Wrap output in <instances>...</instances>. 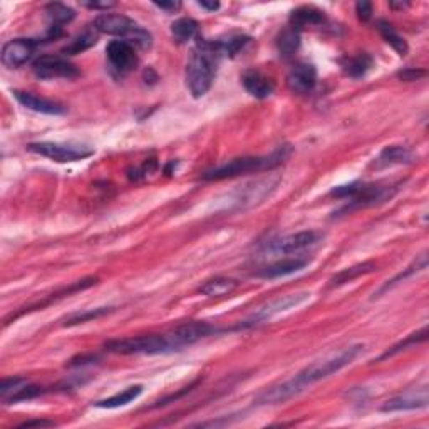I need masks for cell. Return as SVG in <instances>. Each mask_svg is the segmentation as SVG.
I'll use <instances>...</instances> for the list:
<instances>
[{
    "instance_id": "obj_28",
    "label": "cell",
    "mask_w": 429,
    "mask_h": 429,
    "mask_svg": "<svg viewBox=\"0 0 429 429\" xmlns=\"http://www.w3.org/2000/svg\"><path fill=\"white\" fill-rule=\"evenodd\" d=\"M198 34V22L189 17H181L171 24V36L178 44H187Z\"/></svg>"
},
{
    "instance_id": "obj_43",
    "label": "cell",
    "mask_w": 429,
    "mask_h": 429,
    "mask_svg": "<svg viewBox=\"0 0 429 429\" xmlns=\"http://www.w3.org/2000/svg\"><path fill=\"white\" fill-rule=\"evenodd\" d=\"M198 6L201 7V9H206L210 12H214L220 9V2H205V0H201V2H198Z\"/></svg>"
},
{
    "instance_id": "obj_7",
    "label": "cell",
    "mask_w": 429,
    "mask_h": 429,
    "mask_svg": "<svg viewBox=\"0 0 429 429\" xmlns=\"http://www.w3.org/2000/svg\"><path fill=\"white\" fill-rule=\"evenodd\" d=\"M27 151L56 161V163H74V161L86 159L94 155V151L91 150V148L72 146V144H61V143H49V141L31 143L27 146Z\"/></svg>"
},
{
    "instance_id": "obj_15",
    "label": "cell",
    "mask_w": 429,
    "mask_h": 429,
    "mask_svg": "<svg viewBox=\"0 0 429 429\" xmlns=\"http://www.w3.org/2000/svg\"><path fill=\"white\" fill-rule=\"evenodd\" d=\"M302 391L299 389V386L295 384L294 379H288V381L279 382L267 389H263L257 398H255V404L258 406H274V404H282L290 401L292 398L299 396Z\"/></svg>"
},
{
    "instance_id": "obj_39",
    "label": "cell",
    "mask_w": 429,
    "mask_h": 429,
    "mask_svg": "<svg viewBox=\"0 0 429 429\" xmlns=\"http://www.w3.org/2000/svg\"><path fill=\"white\" fill-rule=\"evenodd\" d=\"M356 14L361 20H369L373 17V3L370 2H357L356 3Z\"/></svg>"
},
{
    "instance_id": "obj_19",
    "label": "cell",
    "mask_w": 429,
    "mask_h": 429,
    "mask_svg": "<svg viewBox=\"0 0 429 429\" xmlns=\"http://www.w3.org/2000/svg\"><path fill=\"white\" fill-rule=\"evenodd\" d=\"M311 263V260L305 257H295V258H283L279 260V262L272 263V265H267L265 268L257 272V277L260 279H280V277H287V275L295 274V272L304 270L305 267Z\"/></svg>"
},
{
    "instance_id": "obj_23",
    "label": "cell",
    "mask_w": 429,
    "mask_h": 429,
    "mask_svg": "<svg viewBox=\"0 0 429 429\" xmlns=\"http://www.w3.org/2000/svg\"><path fill=\"white\" fill-rule=\"evenodd\" d=\"M141 394H143L141 384L130 386V387H126L123 393H118V394L111 396V398L102 399V401H98L96 407H101V410H116V407L127 406L130 403L136 401V399H138Z\"/></svg>"
},
{
    "instance_id": "obj_5",
    "label": "cell",
    "mask_w": 429,
    "mask_h": 429,
    "mask_svg": "<svg viewBox=\"0 0 429 429\" xmlns=\"http://www.w3.org/2000/svg\"><path fill=\"white\" fill-rule=\"evenodd\" d=\"M107 352L119 354V356H133V354H168L175 352L170 336L168 334H151V336L125 337V339H113L104 344Z\"/></svg>"
},
{
    "instance_id": "obj_11",
    "label": "cell",
    "mask_w": 429,
    "mask_h": 429,
    "mask_svg": "<svg viewBox=\"0 0 429 429\" xmlns=\"http://www.w3.org/2000/svg\"><path fill=\"white\" fill-rule=\"evenodd\" d=\"M111 68L119 74H130L138 68V56L134 47L126 40H111L106 47Z\"/></svg>"
},
{
    "instance_id": "obj_18",
    "label": "cell",
    "mask_w": 429,
    "mask_h": 429,
    "mask_svg": "<svg viewBox=\"0 0 429 429\" xmlns=\"http://www.w3.org/2000/svg\"><path fill=\"white\" fill-rule=\"evenodd\" d=\"M242 84L243 88L247 89V93L257 99L270 98L275 91L274 79H270V77L260 71H255V69H250V71L243 72Z\"/></svg>"
},
{
    "instance_id": "obj_32",
    "label": "cell",
    "mask_w": 429,
    "mask_h": 429,
    "mask_svg": "<svg viewBox=\"0 0 429 429\" xmlns=\"http://www.w3.org/2000/svg\"><path fill=\"white\" fill-rule=\"evenodd\" d=\"M113 312V307H99V309H88V311H82V312H76L72 313V315H69L68 319H65L64 325L65 327H71V325H77V324H84V322L89 320H96L99 317L106 315V313Z\"/></svg>"
},
{
    "instance_id": "obj_1",
    "label": "cell",
    "mask_w": 429,
    "mask_h": 429,
    "mask_svg": "<svg viewBox=\"0 0 429 429\" xmlns=\"http://www.w3.org/2000/svg\"><path fill=\"white\" fill-rule=\"evenodd\" d=\"M224 51L220 44L198 39L187 64V86L193 98H203L212 89Z\"/></svg>"
},
{
    "instance_id": "obj_37",
    "label": "cell",
    "mask_w": 429,
    "mask_h": 429,
    "mask_svg": "<svg viewBox=\"0 0 429 429\" xmlns=\"http://www.w3.org/2000/svg\"><path fill=\"white\" fill-rule=\"evenodd\" d=\"M274 187H275V183H270V180H267V181H258V183H254L255 192H270V189L274 188ZM243 189H245V192H249V196H247L245 200H243V203H247V201H250V203H254V201L257 200V198L254 196V189L249 188V187H245Z\"/></svg>"
},
{
    "instance_id": "obj_36",
    "label": "cell",
    "mask_w": 429,
    "mask_h": 429,
    "mask_svg": "<svg viewBox=\"0 0 429 429\" xmlns=\"http://www.w3.org/2000/svg\"><path fill=\"white\" fill-rule=\"evenodd\" d=\"M40 394H42V387L26 384L24 387H20L17 393L12 396L10 399H7V403L15 404V403H20V401H31V399H34Z\"/></svg>"
},
{
    "instance_id": "obj_40",
    "label": "cell",
    "mask_w": 429,
    "mask_h": 429,
    "mask_svg": "<svg viewBox=\"0 0 429 429\" xmlns=\"http://www.w3.org/2000/svg\"><path fill=\"white\" fill-rule=\"evenodd\" d=\"M51 426H56V423L54 421H47V419H34V421H26V423L19 424L20 429L24 428H51Z\"/></svg>"
},
{
    "instance_id": "obj_8",
    "label": "cell",
    "mask_w": 429,
    "mask_h": 429,
    "mask_svg": "<svg viewBox=\"0 0 429 429\" xmlns=\"http://www.w3.org/2000/svg\"><path fill=\"white\" fill-rule=\"evenodd\" d=\"M32 72L39 79H76L79 69L63 56H40L32 63Z\"/></svg>"
},
{
    "instance_id": "obj_13",
    "label": "cell",
    "mask_w": 429,
    "mask_h": 429,
    "mask_svg": "<svg viewBox=\"0 0 429 429\" xmlns=\"http://www.w3.org/2000/svg\"><path fill=\"white\" fill-rule=\"evenodd\" d=\"M37 42L34 39H14L2 47V64L7 69H19L27 63L36 52Z\"/></svg>"
},
{
    "instance_id": "obj_12",
    "label": "cell",
    "mask_w": 429,
    "mask_h": 429,
    "mask_svg": "<svg viewBox=\"0 0 429 429\" xmlns=\"http://www.w3.org/2000/svg\"><path fill=\"white\" fill-rule=\"evenodd\" d=\"M320 240V235L312 230L307 232H299L294 235H287V237L279 238V240L270 242V245H267V251L275 255H288V254H297V251H302L305 249H311Z\"/></svg>"
},
{
    "instance_id": "obj_25",
    "label": "cell",
    "mask_w": 429,
    "mask_h": 429,
    "mask_svg": "<svg viewBox=\"0 0 429 429\" xmlns=\"http://www.w3.org/2000/svg\"><path fill=\"white\" fill-rule=\"evenodd\" d=\"M238 287V282L228 277H214L206 280L203 286L200 287V294L206 297H224L230 295L235 288Z\"/></svg>"
},
{
    "instance_id": "obj_6",
    "label": "cell",
    "mask_w": 429,
    "mask_h": 429,
    "mask_svg": "<svg viewBox=\"0 0 429 429\" xmlns=\"http://www.w3.org/2000/svg\"><path fill=\"white\" fill-rule=\"evenodd\" d=\"M396 187H381V185H364L352 183L349 187H339L332 189L331 195L337 198H350V205L361 208V206H374L384 203L394 195Z\"/></svg>"
},
{
    "instance_id": "obj_38",
    "label": "cell",
    "mask_w": 429,
    "mask_h": 429,
    "mask_svg": "<svg viewBox=\"0 0 429 429\" xmlns=\"http://www.w3.org/2000/svg\"><path fill=\"white\" fill-rule=\"evenodd\" d=\"M424 76H426V71H424V69H404V71L398 74L399 79L407 81V82L418 81L419 77H424Z\"/></svg>"
},
{
    "instance_id": "obj_10",
    "label": "cell",
    "mask_w": 429,
    "mask_h": 429,
    "mask_svg": "<svg viewBox=\"0 0 429 429\" xmlns=\"http://www.w3.org/2000/svg\"><path fill=\"white\" fill-rule=\"evenodd\" d=\"M311 297V294H294V295H287L283 297V299H277L274 300V302H270L265 307H262L257 313H254V315L250 317V319H247L245 322H242L238 327H235L237 331H240V329L245 327H254V325L262 324V322L270 320L272 317L279 315V313L288 311V309H295L299 307L300 304H304L305 300Z\"/></svg>"
},
{
    "instance_id": "obj_29",
    "label": "cell",
    "mask_w": 429,
    "mask_h": 429,
    "mask_svg": "<svg viewBox=\"0 0 429 429\" xmlns=\"http://www.w3.org/2000/svg\"><path fill=\"white\" fill-rule=\"evenodd\" d=\"M98 42V34L96 31H86L81 36H77L76 39H72L65 47H63L61 54L63 56H77V54L88 51V49L96 45Z\"/></svg>"
},
{
    "instance_id": "obj_9",
    "label": "cell",
    "mask_w": 429,
    "mask_h": 429,
    "mask_svg": "<svg viewBox=\"0 0 429 429\" xmlns=\"http://www.w3.org/2000/svg\"><path fill=\"white\" fill-rule=\"evenodd\" d=\"M217 327L212 324H206V322H187V324L178 325L176 329H173L171 332H168V336H170L171 344L175 350H181L183 348H187V345L195 344V342L205 339V337L213 336V334H218Z\"/></svg>"
},
{
    "instance_id": "obj_44",
    "label": "cell",
    "mask_w": 429,
    "mask_h": 429,
    "mask_svg": "<svg viewBox=\"0 0 429 429\" xmlns=\"http://www.w3.org/2000/svg\"><path fill=\"white\" fill-rule=\"evenodd\" d=\"M406 6H407V3H391V7H401V9Z\"/></svg>"
},
{
    "instance_id": "obj_20",
    "label": "cell",
    "mask_w": 429,
    "mask_h": 429,
    "mask_svg": "<svg viewBox=\"0 0 429 429\" xmlns=\"http://www.w3.org/2000/svg\"><path fill=\"white\" fill-rule=\"evenodd\" d=\"M325 22V15L324 12L315 9L312 6H302L297 7L295 10H292L290 14V27L300 29L304 27H313V26H320V24Z\"/></svg>"
},
{
    "instance_id": "obj_33",
    "label": "cell",
    "mask_w": 429,
    "mask_h": 429,
    "mask_svg": "<svg viewBox=\"0 0 429 429\" xmlns=\"http://www.w3.org/2000/svg\"><path fill=\"white\" fill-rule=\"evenodd\" d=\"M426 339H428V327H426V325H424V327L421 329L419 332L411 334V336L407 337V339L401 341V342H399V344L393 345V348H391L389 350H386V352L381 356V361H384V359H387V357L396 356V354H399V352H401V350H404L406 348H410V345H416V344H419V342H426Z\"/></svg>"
},
{
    "instance_id": "obj_22",
    "label": "cell",
    "mask_w": 429,
    "mask_h": 429,
    "mask_svg": "<svg viewBox=\"0 0 429 429\" xmlns=\"http://www.w3.org/2000/svg\"><path fill=\"white\" fill-rule=\"evenodd\" d=\"M414 155L410 148L404 146H387L381 151L379 158L375 159V166L377 168H386L393 166V164H407L412 163Z\"/></svg>"
},
{
    "instance_id": "obj_16",
    "label": "cell",
    "mask_w": 429,
    "mask_h": 429,
    "mask_svg": "<svg viewBox=\"0 0 429 429\" xmlns=\"http://www.w3.org/2000/svg\"><path fill=\"white\" fill-rule=\"evenodd\" d=\"M317 84V71L312 64H297L287 76V88L295 94H309Z\"/></svg>"
},
{
    "instance_id": "obj_24",
    "label": "cell",
    "mask_w": 429,
    "mask_h": 429,
    "mask_svg": "<svg viewBox=\"0 0 429 429\" xmlns=\"http://www.w3.org/2000/svg\"><path fill=\"white\" fill-rule=\"evenodd\" d=\"M300 47V31L294 27H286L277 37V49L283 59H290Z\"/></svg>"
},
{
    "instance_id": "obj_14",
    "label": "cell",
    "mask_w": 429,
    "mask_h": 429,
    "mask_svg": "<svg viewBox=\"0 0 429 429\" xmlns=\"http://www.w3.org/2000/svg\"><path fill=\"white\" fill-rule=\"evenodd\" d=\"M429 396L428 387H418V389H410L406 393L394 396L389 401L382 404V412H396V411H414V410H424L428 407Z\"/></svg>"
},
{
    "instance_id": "obj_27",
    "label": "cell",
    "mask_w": 429,
    "mask_h": 429,
    "mask_svg": "<svg viewBox=\"0 0 429 429\" xmlns=\"http://www.w3.org/2000/svg\"><path fill=\"white\" fill-rule=\"evenodd\" d=\"M374 61L369 54H359L356 57H349L342 63V69L344 72L348 74L349 77H354V79H359V77H364L367 72L370 71L373 68Z\"/></svg>"
},
{
    "instance_id": "obj_35",
    "label": "cell",
    "mask_w": 429,
    "mask_h": 429,
    "mask_svg": "<svg viewBox=\"0 0 429 429\" xmlns=\"http://www.w3.org/2000/svg\"><path fill=\"white\" fill-rule=\"evenodd\" d=\"M27 384V379L24 377H9V379H3L2 384H0V396H2L3 401H7V399H10L12 396H14L20 387H24Z\"/></svg>"
},
{
    "instance_id": "obj_30",
    "label": "cell",
    "mask_w": 429,
    "mask_h": 429,
    "mask_svg": "<svg viewBox=\"0 0 429 429\" xmlns=\"http://www.w3.org/2000/svg\"><path fill=\"white\" fill-rule=\"evenodd\" d=\"M377 29H379V32H381V36L384 37L386 42L389 44L391 47H393L394 51L399 54V56L404 57L407 52H410V47H407L406 40H404L403 37L394 31L393 26H391L389 22H386V20H379Z\"/></svg>"
},
{
    "instance_id": "obj_42",
    "label": "cell",
    "mask_w": 429,
    "mask_h": 429,
    "mask_svg": "<svg viewBox=\"0 0 429 429\" xmlns=\"http://www.w3.org/2000/svg\"><path fill=\"white\" fill-rule=\"evenodd\" d=\"M153 6L158 7V9H161V10L176 12V10H180L181 2H175V0H171V2H153Z\"/></svg>"
},
{
    "instance_id": "obj_34",
    "label": "cell",
    "mask_w": 429,
    "mask_h": 429,
    "mask_svg": "<svg viewBox=\"0 0 429 429\" xmlns=\"http://www.w3.org/2000/svg\"><path fill=\"white\" fill-rule=\"evenodd\" d=\"M249 42H250V37H247V36H230L228 39L218 40L221 51H224V56H228V57L237 56V54L240 52Z\"/></svg>"
},
{
    "instance_id": "obj_2",
    "label": "cell",
    "mask_w": 429,
    "mask_h": 429,
    "mask_svg": "<svg viewBox=\"0 0 429 429\" xmlns=\"http://www.w3.org/2000/svg\"><path fill=\"white\" fill-rule=\"evenodd\" d=\"M288 156H290V146H280L268 156H243V158L228 161V163L221 164V166L205 171L201 178L205 181H220L247 175V173L274 170V168L280 166Z\"/></svg>"
},
{
    "instance_id": "obj_3",
    "label": "cell",
    "mask_w": 429,
    "mask_h": 429,
    "mask_svg": "<svg viewBox=\"0 0 429 429\" xmlns=\"http://www.w3.org/2000/svg\"><path fill=\"white\" fill-rule=\"evenodd\" d=\"M362 350H364V345L362 344L349 345V348L339 350L337 354H331V356H325L319 359V361L312 362L311 366L305 367V369L300 370V373L292 379H294L300 391H305L307 387L315 384V382L331 377L332 374L339 373L341 369L352 364V362L361 356Z\"/></svg>"
},
{
    "instance_id": "obj_41",
    "label": "cell",
    "mask_w": 429,
    "mask_h": 429,
    "mask_svg": "<svg viewBox=\"0 0 429 429\" xmlns=\"http://www.w3.org/2000/svg\"><path fill=\"white\" fill-rule=\"evenodd\" d=\"M82 6L88 7L91 10H107L111 7H114L116 3L114 2H82Z\"/></svg>"
},
{
    "instance_id": "obj_4",
    "label": "cell",
    "mask_w": 429,
    "mask_h": 429,
    "mask_svg": "<svg viewBox=\"0 0 429 429\" xmlns=\"http://www.w3.org/2000/svg\"><path fill=\"white\" fill-rule=\"evenodd\" d=\"M94 31L99 34L123 37L127 44L133 47H139L143 51L150 49L153 45V36L146 29L134 22L133 19L126 17L123 14H101L94 19Z\"/></svg>"
},
{
    "instance_id": "obj_31",
    "label": "cell",
    "mask_w": 429,
    "mask_h": 429,
    "mask_svg": "<svg viewBox=\"0 0 429 429\" xmlns=\"http://www.w3.org/2000/svg\"><path fill=\"white\" fill-rule=\"evenodd\" d=\"M426 267H428V255L423 254L418 260H414V262H412V265L407 267L406 270L401 272V274H399V275H396L393 280H389V282H387L386 286L377 292V295L384 294L386 290H389V288H393L394 286H398V283L401 282V280H406L407 277H411L412 274H416V272H419V270H424V268H426Z\"/></svg>"
},
{
    "instance_id": "obj_17",
    "label": "cell",
    "mask_w": 429,
    "mask_h": 429,
    "mask_svg": "<svg viewBox=\"0 0 429 429\" xmlns=\"http://www.w3.org/2000/svg\"><path fill=\"white\" fill-rule=\"evenodd\" d=\"M14 98L17 99L26 109L36 111V113L49 114V116H61V114H65V107L59 104V102L45 98H39L32 93H26V91H14Z\"/></svg>"
},
{
    "instance_id": "obj_21",
    "label": "cell",
    "mask_w": 429,
    "mask_h": 429,
    "mask_svg": "<svg viewBox=\"0 0 429 429\" xmlns=\"http://www.w3.org/2000/svg\"><path fill=\"white\" fill-rule=\"evenodd\" d=\"M45 17L49 20V29L61 31L65 24L72 22L74 17H76V10H74L72 7L65 6V3H47V6H45Z\"/></svg>"
},
{
    "instance_id": "obj_26",
    "label": "cell",
    "mask_w": 429,
    "mask_h": 429,
    "mask_svg": "<svg viewBox=\"0 0 429 429\" xmlns=\"http://www.w3.org/2000/svg\"><path fill=\"white\" fill-rule=\"evenodd\" d=\"M377 270V265H375L374 262H364V263H357V265L344 268V270L339 272L337 275H334L331 279V287H339L344 286V283L352 282V280H356L359 277H362V275L370 274V272Z\"/></svg>"
}]
</instances>
